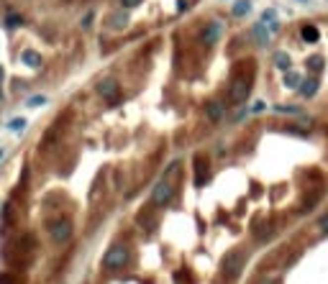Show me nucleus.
<instances>
[{"label": "nucleus", "mask_w": 328, "mask_h": 284, "mask_svg": "<svg viewBox=\"0 0 328 284\" xmlns=\"http://www.w3.org/2000/svg\"><path fill=\"white\" fill-rule=\"evenodd\" d=\"M249 10H251V3H249V0H238V3L233 5V10H231V13H233L236 18H241V16H246Z\"/></svg>", "instance_id": "4468645a"}, {"label": "nucleus", "mask_w": 328, "mask_h": 284, "mask_svg": "<svg viewBox=\"0 0 328 284\" xmlns=\"http://www.w3.org/2000/svg\"><path fill=\"white\" fill-rule=\"evenodd\" d=\"M205 179H208V161L203 156H195V185L203 187Z\"/></svg>", "instance_id": "6e6552de"}, {"label": "nucleus", "mask_w": 328, "mask_h": 284, "mask_svg": "<svg viewBox=\"0 0 328 284\" xmlns=\"http://www.w3.org/2000/svg\"><path fill=\"white\" fill-rule=\"evenodd\" d=\"M126 21H128V18L123 16V13H118V16H113L108 23H110V28H121V26H126Z\"/></svg>", "instance_id": "412c9836"}, {"label": "nucleus", "mask_w": 328, "mask_h": 284, "mask_svg": "<svg viewBox=\"0 0 328 284\" xmlns=\"http://www.w3.org/2000/svg\"><path fill=\"white\" fill-rule=\"evenodd\" d=\"M321 231H323V233H328V215H323V218H321Z\"/></svg>", "instance_id": "393cba45"}, {"label": "nucleus", "mask_w": 328, "mask_h": 284, "mask_svg": "<svg viewBox=\"0 0 328 284\" xmlns=\"http://www.w3.org/2000/svg\"><path fill=\"white\" fill-rule=\"evenodd\" d=\"M26 105H28V108H39V105H47V97H44V95H34V97H28V100H26Z\"/></svg>", "instance_id": "aec40b11"}, {"label": "nucleus", "mask_w": 328, "mask_h": 284, "mask_svg": "<svg viewBox=\"0 0 328 284\" xmlns=\"http://www.w3.org/2000/svg\"><path fill=\"white\" fill-rule=\"evenodd\" d=\"M172 195H174L172 185H169V182H159V185L154 187V192H152V202H154V205H167V202L172 200Z\"/></svg>", "instance_id": "423d86ee"}, {"label": "nucleus", "mask_w": 328, "mask_h": 284, "mask_svg": "<svg viewBox=\"0 0 328 284\" xmlns=\"http://www.w3.org/2000/svg\"><path fill=\"white\" fill-rule=\"evenodd\" d=\"M3 77H5V72H3V67H0V82H3Z\"/></svg>", "instance_id": "bb28decb"}, {"label": "nucleus", "mask_w": 328, "mask_h": 284, "mask_svg": "<svg viewBox=\"0 0 328 284\" xmlns=\"http://www.w3.org/2000/svg\"><path fill=\"white\" fill-rule=\"evenodd\" d=\"M300 74H295V72H287L285 74V87H300Z\"/></svg>", "instance_id": "f3484780"}, {"label": "nucleus", "mask_w": 328, "mask_h": 284, "mask_svg": "<svg viewBox=\"0 0 328 284\" xmlns=\"http://www.w3.org/2000/svg\"><path fill=\"white\" fill-rule=\"evenodd\" d=\"M249 93H251V74H246V72L233 74V80L228 85V100L231 102H241V100H246Z\"/></svg>", "instance_id": "f257e3e1"}, {"label": "nucleus", "mask_w": 328, "mask_h": 284, "mask_svg": "<svg viewBox=\"0 0 328 284\" xmlns=\"http://www.w3.org/2000/svg\"><path fill=\"white\" fill-rule=\"evenodd\" d=\"M74 233V226H72V220L69 218H54L49 223V238L56 243V246H64L69 238Z\"/></svg>", "instance_id": "f03ea898"}, {"label": "nucleus", "mask_w": 328, "mask_h": 284, "mask_svg": "<svg viewBox=\"0 0 328 284\" xmlns=\"http://www.w3.org/2000/svg\"><path fill=\"white\" fill-rule=\"evenodd\" d=\"M300 36H303V41H308V44H316L321 34H318L316 26H303V28H300Z\"/></svg>", "instance_id": "ddd939ff"}, {"label": "nucleus", "mask_w": 328, "mask_h": 284, "mask_svg": "<svg viewBox=\"0 0 328 284\" xmlns=\"http://www.w3.org/2000/svg\"><path fill=\"white\" fill-rule=\"evenodd\" d=\"M98 95L106 100V102H118L121 100V87H118V80H113V77H106L100 85H98Z\"/></svg>", "instance_id": "39448f33"}, {"label": "nucleus", "mask_w": 328, "mask_h": 284, "mask_svg": "<svg viewBox=\"0 0 328 284\" xmlns=\"http://www.w3.org/2000/svg\"><path fill=\"white\" fill-rule=\"evenodd\" d=\"M3 156H5V148H0V161H3Z\"/></svg>", "instance_id": "cd10ccee"}, {"label": "nucleus", "mask_w": 328, "mask_h": 284, "mask_svg": "<svg viewBox=\"0 0 328 284\" xmlns=\"http://www.w3.org/2000/svg\"><path fill=\"white\" fill-rule=\"evenodd\" d=\"M205 115L211 118V121H220V115H223V102H218V100L205 102Z\"/></svg>", "instance_id": "9d476101"}, {"label": "nucleus", "mask_w": 328, "mask_h": 284, "mask_svg": "<svg viewBox=\"0 0 328 284\" xmlns=\"http://www.w3.org/2000/svg\"><path fill=\"white\" fill-rule=\"evenodd\" d=\"M264 110V102H257V105H254V110H251V113H262Z\"/></svg>", "instance_id": "a878e982"}, {"label": "nucleus", "mask_w": 328, "mask_h": 284, "mask_svg": "<svg viewBox=\"0 0 328 284\" xmlns=\"http://www.w3.org/2000/svg\"><path fill=\"white\" fill-rule=\"evenodd\" d=\"M241 269H244V253L241 251L226 253V259H223V274H226L228 279H236L238 274H241Z\"/></svg>", "instance_id": "20e7f679"}, {"label": "nucleus", "mask_w": 328, "mask_h": 284, "mask_svg": "<svg viewBox=\"0 0 328 284\" xmlns=\"http://www.w3.org/2000/svg\"><path fill=\"white\" fill-rule=\"evenodd\" d=\"M121 3H123V8H136L141 0H121Z\"/></svg>", "instance_id": "b1692460"}, {"label": "nucleus", "mask_w": 328, "mask_h": 284, "mask_svg": "<svg viewBox=\"0 0 328 284\" xmlns=\"http://www.w3.org/2000/svg\"><path fill=\"white\" fill-rule=\"evenodd\" d=\"M0 100H3V90H0Z\"/></svg>", "instance_id": "c85d7f7f"}, {"label": "nucleus", "mask_w": 328, "mask_h": 284, "mask_svg": "<svg viewBox=\"0 0 328 284\" xmlns=\"http://www.w3.org/2000/svg\"><path fill=\"white\" fill-rule=\"evenodd\" d=\"M274 21H277V13H274V10H264V16H262V23H264V26H272Z\"/></svg>", "instance_id": "4be33fe9"}, {"label": "nucleus", "mask_w": 328, "mask_h": 284, "mask_svg": "<svg viewBox=\"0 0 328 284\" xmlns=\"http://www.w3.org/2000/svg\"><path fill=\"white\" fill-rule=\"evenodd\" d=\"M21 23H23V18L18 16V13H8V16H5V28H16Z\"/></svg>", "instance_id": "a211bd4d"}, {"label": "nucleus", "mask_w": 328, "mask_h": 284, "mask_svg": "<svg viewBox=\"0 0 328 284\" xmlns=\"http://www.w3.org/2000/svg\"><path fill=\"white\" fill-rule=\"evenodd\" d=\"M128 264V248L121 246V243H115L106 251V256H103V266L110 269V272H115V269H123Z\"/></svg>", "instance_id": "7ed1b4c3"}, {"label": "nucleus", "mask_w": 328, "mask_h": 284, "mask_svg": "<svg viewBox=\"0 0 328 284\" xmlns=\"http://www.w3.org/2000/svg\"><path fill=\"white\" fill-rule=\"evenodd\" d=\"M26 128V118H13V121H8V131L13 133H21Z\"/></svg>", "instance_id": "2eb2a0df"}, {"label": "nucleus", "mask_w": 328, "mask_h": 284, "mask_svg": "<svg viewBox=\"0 0 328 284\" xmlns=\"http://www.w3.org/2000/svg\"><path fill=\"white\" fill-rule=\"evenodd\" d=\"M316 93H318V80H316V77L300 82V95H303V97H313Z\"/></svg>", "instance_id": "f8f14e48"}, {"label": "nucleus", "mask_w": 328, "mask_h": 284, "mask_svg": "<svg viewBox=\"0 0 328 284\" xmlns=\"http://www.w3.org/2000/svg\"><path fill=\"white\" fill-rule=\"evenodd\" d=\"M274 64H277L279 69H285V72H287V69H290V56H287L285 51H279V54L274 56Z\"/></svg>", "instance_id": "dca6fc26"}, {"label": "nucleus", "mask_w": 328, "mask_h": 284, "mask_svg": "<svg viewBox=\"0 0 328 284\" xmlns=\"http://www.w3.org/2000/svg\"><path fill=\"white\" fill-rule=\"evenodd\" d=\"M308 67H310L313 72H321V69H323V56H318V54L310 56V59H308Z\"/></svg>", "instance_id": "6ab92c4d"}, {"label": "nucleus", "mask_w": 328, "mask_h": 284, "mask_svg": "<svg viewBox=\"0 0 328 284\" xmlns=\"http://www.w3.org/2000/svg\"><path fill=\"white\" fill-rule=\"evenodd\" d=\"M218 36H220V23L205 26V31H203V44H205V47H213V44L218 41Z\"/></svg>", "instance_id": "1a4fd4ad"}, {"label": "nucleus", "mask_w": 328, "mask_h": 284, "mask_svg": "<svg viewBox=\"0 0 328 284\" xmlns=\"http://www.w3.org/2000/svg\"><path fill=\"white\" fill-rule=\"evenodd\" d=\"M277 113H287V115H297V113H300V108H295V105H277Z\"/></svg>", "instance_id": "5701e85b"}, {"label": "nucleus", "mask_w": 328, "mask_h": 284, "mask_svg": "<svg viewBox=\"0 0 328 284\" xmlns=\"http://www.w3.org/2000/svg\"><path fill=\"white\" fill-rule=\"evenodd\" d=\"M21 62H23L26 67H34V69H39L44 59H41V54H39V51H31V49H28V51H23V54H21Z\"/></svg>", "instance_id": "9b49d317"}, {"label": "nucleus", "mask_w": 328, "mask_h": 284, "mask_svg": "<svg viewBox=\"0 0 328 284\" xmlns=\"http://www.w3.org/2000/svg\"><path fill=\"white\" fill-rule=\"evenodd\" d=\"M251 36H254V41L259 44V47H267L270 39H272V31L264 23H257V26H251Z\"/></svg>", "instance_id": "0eeeda50"}]
</instances>
